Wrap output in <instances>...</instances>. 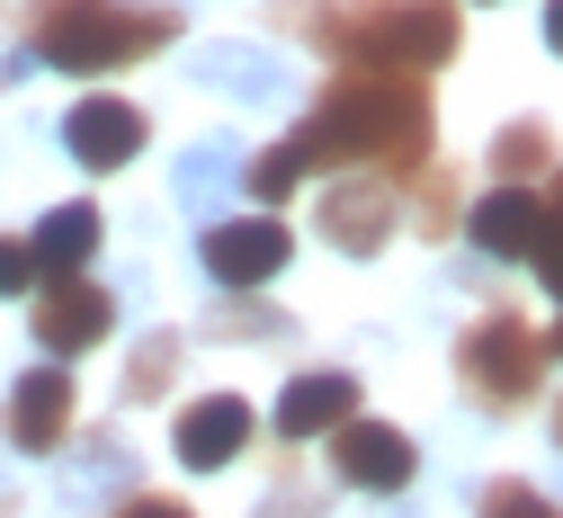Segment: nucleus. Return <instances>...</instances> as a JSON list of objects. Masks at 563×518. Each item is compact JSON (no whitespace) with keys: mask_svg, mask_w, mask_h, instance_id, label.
<instances>
[{"mask_svg":"<svg viewBox=\"0 0 563 518\" xmlns=\"http://www.w3.org/2000/svg\"><path fill=\"white\" fill-rule=\"evenodd\" d=\"M340 420H358V376L349 366H313L277 394V438H331Z\"/></svg>","mask_w":563,"mask_h":518,"instance_id":"obj_13","label":"nucleus"},{"mask_svg":"<svg viewBox=\"0 0 563 518\" xmlns=\"http://www.w3.org/2000/svg\"><path fill=\"white\" fill-rule=\"evenodd\" d=\"M0 429H10L19 456H54L63 429H73V376H63V366H27V376L10 385V411H0Z\"/></svg>","mask_w":563,"mask_h":518,"instance_id":"obj_9","label":"nucleus"},{"mask_svg":"<svg viewBox=\"0 0 563 518\" xmlns=\"http://www.w3.org/2000/svg\"><path fill=\"white\" fill-rule=\"evenodd\" d=\"M545 206H563V170H554V179H545Z\"/></svg>","mask_w":563,"mask_h":518,"instance_id":"obj_28","label":"nucleus"},{"mask_svg":"<svg viewBox=\"0 0 563 518\" xmlns=\"http://www.w3.org/2000/svg\"><path fill=\"white\" fill-rule=\"evenodd\" d=\"M483 170H501V179H519V188H528V170H554V134H545V117H510L501 134H492Z\"/></svg>","mask_w":563,"mask_h":518,"instance_id":"obj_17","label":"nucleus"},{"mask_svg":"<svg viewBox=\"0 0 563 518\" xmlns=\"http://www.w3.org/2000/svg\"><path fill=\"white\" fill-rule=\"evenodd\" d=\"M554 438H563V403H554Z\"/></svg>","mask_w":563,"mask_h":518,"instance_id":"obj_29","label":"nucleus"},{"mask_svg":"<svg viewBox=\"0 0 563 518\" xmlns=\"http://www.w3.org/2000/svg\"><path fill=\"white\" fill-rule=\"evenodd\" d=\"M170 448H179V465H197V474L233 465V456L251 448V403H242V394H206V403H188L179 429H170Z\"/></svg>","mask_w":563,"mask_h":518,"instance_id":"obj_12","label":"nucleus"},{"mask_svg":"<svg viewBox=\"0 0 563 518\" xmlns=\"http://www.w3.org/2000/svg\"><path fill=\"white\" fill-rule=\"evenodd\" d=\"M277 19H296L340 71H439L456 54V0H277Z\"/></svg>","mask_w":563,"mask_h":518,"instance_id":"obj_2","label":"nucleus"},{"mask_svg":"<svg viewBox=\"0 0 563 518\" xmlns=\"http://www.w3.org/2000/svg\"><path fill=\"white\" fill-rule=\"evenodd\" d=\"M63 153H73L81 170H125L134 153H144V108L134 99H81L73 117H63Z\"/></svg>","mask_w":563,"mask_h":518,"instance_id":"obj_10","label":"nucleus"},{"mask_svg":"<svg viewBox=\"0 0 563 518\" xmlns=\"http://www.w3.org/2000/svg\"><path fill=\"white\" fill-rule=\"evenodd\" d=\"M537 268H545V286L563 295V206L545 214V242H537Z\"/></svg>","mask_w":563,"mask_h":518,"instance_id":"obj_24","label":"nucleus"},{"mask_svg":"<svg viewBox=\"0 0 563 518\" xmlns=\"http://www.w3.org/2000/svg\"><path fill=\"white\" fill-rule=\"evenodd\" d=\"M134 483V448L108 429V438H90L81 448V465H73V500H108V492H125Z\"/></svg>","mask_w":563,"mask_h":518,"instance_id":"obj_18","label":"nucleus"},{"mask_svg":"<svg viewBox=\"0 0 563 518\" xmlns=\"http://www.w3.org/2000/svg\"><path fill=\"white\" fill-rule=\"evenodd\" d=\"M305 170H313V162H305V143H296V134H287V143H268V153H260V162H251V170H242V188H251V197H268V206H277V197H296V188H305Z\"/></svg>","mask_w":563,"mask_h":518,"instance_id":"obj_19","label":"nucleus"},{"mask_svg":"<svg viewBox=\"0 0 563 518\" xmlns=\"http://www.w3.org/2000/svg\"><path fill=\"white\" fill-rule=\"evenodd\" d=\"M331 474L358 483V492H402L420 474V448H411L394 420H340L331 429Z\"/></svg>","mask_w":563,"mask_h":518,"instance_id":"obj_8","label":"nucleus"},{"mask_svg":"<svg viewBox=\"0 0 563 518\" xmlns=\"http://www.w3.org/2000/svg\"><path fill=\"white\" fill-rule=\"evenodd\" d=\"M402 518H411V509H402Z\"/></svg>","mask_w":563,"mask_h":518,"instance_id":"obj_30","label":"nucleus"},{"mask_svg":"<svg viewBox=\"0 0 563 518\" xmlns=\"http://www.w3.org/2000/svg\"><path fill=\"white\" fill-rule=\"evenodd\" d=\"M27 27H36V63L99 81V71H125V63L162 54L179 36V10L170 0H36Z\"/></svg>","mask_w":563,"mask_h":518,"instance_id":"obj_3","label":"nucleus"},{"mask_svg":"<svg viewBox=\"0 0 563 518\" xmlns=\"http://www.w3.org/2000/svg\"><path fill=\"white\" fill-rule=\"evenodd\" d=\"M99 233H108V224H99V206H54L45 224L27 233V251H36V268H45V277H81V268H90V251H99Z\"/></svg>","mask_w":563,"mask_h":518,"instance_id":"obj_14","label":"nucleus"},{"mask_svg":"<svg viewBox=\"0 0 563 518\" xmlns=\"http://www.w3.org/2000/svg\"><path fill=\"white\" fill-rule=\"evenodd\" d=\"M545 214H554V206H545L537 188L501 179V188H492V197L465 214V242H474V251H492V260H528V251L545 242Z\"/></svg>","mask_w":563,"mask_h":518,"instance_id":"obj_11","label":"nucleus"},{"mask_svg":"<svg viewBox=\"0 0 563 518\" xmlns=\"http://www.w3.org/2000/svg\"><path fill=\"white\" fill-rule=\"evenodd\" d=\"M545 357H563V322H554V331H545Z\"/></svg>","mask_w":563,"mask_h":518,"instance_id":"obj_27","label":"nucleus"},{"mask_svg":"<svg viewBox=\"0 0 563 518\" xmlns=\"http://www.w3.org/2000/svg\"><path fill=\"white\" fill-rule=\"evenodd\" d=\"M179 349H188L179 331H153L144 349L125 357V394H134V403H153V394H170V366H179Z\"/></svg>","mask_w":563,"mask_h":518,"instance_id":"obj_20","label":"nucleus"},{"mask_svg":"<svg viewBox=\"0 0 563 518\" xmlns=\"http://www.w3.org/2000/svg\"><path fill=\"white\" fill-rule=\"evenodd\" d=\"M474 518H563V500H545L537 483H483Z\"/></svg>","mask_w":563,"mask_h":518,"instance_id":"obj_22","label":"nucleus"},{"mask_svg":"<svg viewBox=\"0 0 563 518\" xmlns=\"http://www.w3.org/2000/svg\"><path fill=\"white\" fill-rule=\"evenodd\" d=\"M287 224L277 214H233V224H206V242H197V260H206V277L216 286H268L277 268H287Z\"/></svg>","mask_w":563,"mask_h":518,"instance_id":"obj_7","label":"nucleus"},{"mask_svg":"<svg viewBox=\"0 0 563 518\" xmlns=\"http://www.w3.org/2000/svg\"><path fill=\"white\" fill-rule=\"evenodd\" d=\"M322 233L349 251V260H367V251H385L394 242V214H402V179H385V170H331V188H322Z\"/></svg>","mask_w":563,"mask_h":518,"instance_id":"obj_5","label":"nucleus"},{"mask_svg":"<svg viewBox=\"0 0 563 518\" xmlns=\"http://www.w3.org/2000/svg\"><path fill=\"white\" fill-rule=\"evenodd\" d=\"M456 376H465V403L483 411H519L537 385H545V331L510 305H483L456 340Z\"/></svg>","mask_w":563,"mask_h":518,"instance_id":"obj_4","label":"nucleus"},{"mask_svg":"<svg viewBox=\"0 0 563 518\" xmlns=\"http://www.w3.org/2000/svg\"><path fill=\"white\" fill-rule=\"evenodd\" d=\"M545 54H563V0H545Z\"/></svg>","mask_w":563,"mask_h":518,"instance_id":"obj_26","label":"nucleus"},{"mask_svg":"<svg viewBox=\"0 0 563 518\" xmlns=\"http://www.w3.org/2000/svg\"><path fill=\"white\" fill-rule=\"evenodd\" d=\"M411 214H420V233H448V224H456V170L420 162V170H411Z\"/></svg>","mask_w":563,"mask_h":518,"instance_id":"obj_21","label":"nucleus"},{"mask_svg":"<svg viewBox=\"0 0 563 518\" xmlns=\"http://www.w3.org/2000/svg\"><path fill=\"white\" fill-rule=\"evenodd\" d=\"M117 518H197V509H179V500H153V492H144V500H125Z\"/></svg>","mask_w":563,"mask_h":518,"instance_id":"obj_25","label":"nucleus"},{"mask_svg":"<svg viewBox=\"0 0 563 518\" xmlns=\"http://www.w3.org/2000/svg\"><path fill=\"white\" fill-rule=\"evenodd\" d=\"M27 322H36V349L45 357H81V349H99L117 331V295L90 286V277H45V295H36Z\"/></svg>","mask_w":563,"mask_h":518,"instance_id":"obj_6","label":"nucleus"},{"mask_svg":"<svg viewBox=\"0 0 563 518\" xmlns=\"http://www.w3.org/2000/svg\"><path fill=\"white\" fill-rule=\"evenodd\" d=\"M197 81H216V90H251V99H287V63L260 54V45H197L188 54Z\"/></svg>","mask_w":563,"mask_h":518,"instance_id":"obj_15","label":"nucleus"},{"mask_svg":"<svg viewBox=\"0 0 563 518\" xmlns=\"http://www.w3.org/2000/svg\"><path fill=\"white\" fill-rule=\"evenodd\" d=\"M27 286H36V251L0 233V295H27Z\"/></svg>","mask_w":563,"mask_h":518,"instance_id":"obj_23","label":"nucleus"},{"mask_svg":"<svg viewBox=\"0 0 563 518\" xmlns=\"http://www.w3.org/2000/svg\"><path fill=\"white\" fill-rule=\"evenodd\" d=\"M430 90L402 81V71H349V81H331L313 99V117L296 125L305 162L322 170H385V179H411L420 162H430Z\"/></svg>","mask_w":563,"mask_h":518,"instance_id":"obj_1","label":"nucleus"},{"mask_svg":"<svg viewBox=\"0 0 563 518\" xmlns=\"http://www.w3.org/2000/svg\"><path fill=\"white\" fill-rule=\"evenodd\" d=\"M233 179H242V143H224V134H206L197 153L179 162V206H188V214H216Z\"/></svg>","mask_w":563,"mask_h":518,"instance_id":"obj_16","label":"nucleus"}]
</instances>
